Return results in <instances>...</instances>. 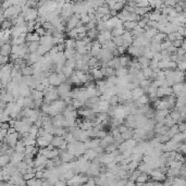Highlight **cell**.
Wrapping results in <instances>:
<instances>
[{"label":"cell","mask_w":186,"mask_h":186,"mask_svg":"<svg viewBox=\"0 0 186 186\" xmlns=\"http://www.w3.org/2000/svg\"><path fill=\"white\" fill-rule=\"evenodd\" d=\"M147 26L149 27V28H153V30H157V28H158V26H159V24H158V22L149 21L147 23Z\"/></svg>","instance_id":"cell-48"},{"label":"cell","mask_w":186,"mask_h":186,"mask_svg":"<svg viewBox=\"0 0 186 186\" xmlns=\"http://www.w3.org/2000/svg\"><path fill=\"white\" fill-rule=\"evenodd\" d=\"M25 145L23 144V141H21V139H19L18 141V143L15 144V146H14V151L15 153H25Z\"/></svg>","instance_id":"cell-20"},{"label":"cell","mask_w":186,"mask_h":186,"mask_svg":"<svg viewBox=\"0 0 186 186\" xmlns=\"http://www.w3.org/2000/svg\"><path fill=\"white\" fill-rule=\"evenodd\" d=\"M137 26V22H123V28L125 32H132Z\"/></svg>","instance_id":"cell-21"},{"label":"cell","mask_w":186,"mask_h":186,"mask_svg":"<svg viewBox=\"0 0 186 186\" xmlns=\"http://www.w3.org/2000/svg\"><path fill=\"white\" fill-rule=\"evenodd\" d=\"M64 45H65V48H68V49H75L76 48L75 40H73V39H68L66 38L65 40H64Z\"/></svg>","instance_id":"cell-36"},{"label":"cell","mask_w":186,"mask_h":186,"mask_svg":"<svg viewBox=\"0 0 186 186\" xmlns=\"http://www.w3.org/2000/svg\"><path fill=\"white\" fill-rule=\"evenodd\" d=\"M149 7V1L143 0V1H136V8H147Z\"/></svg>","instance_id":"cell-41"},{"label":"cell","mask_w":186,"mask_h":186,"mask_svg":"<svg viewBox=\"0 0 186 186\" xmlns=\"http://www.w3.org/2000/svg\"><path fill=\"white\" fill-rule=\"evenodd\" d=\"M148 179H149V175H148L147 173H141L139 175H138V177L136 179V183H141V184H144L146 183L148 181Z\"/></svg>","instance_id":"cell-33"},{"label":"cell","mask_w":186,"mask_h":186,"mask_svg":"<svg viewBox=\"0 0 186 186\" xmlns=\"http://www.w3.org/2000/svg\"><path fill=\"white\" fill-rule=\"evenodd\" d=\"M124 28L123 27H119V28H112V31L110 32L111 33V36L112 37H119V36H122L124 34Z\"/></svg>","instance_id":"cell-29"},{"label":"cell","mask_w":186,"mask_h":186,"mask_svg":"<svg viewBox=\"0 0 186 186\" xmlns=\"http://www.w3.org/2000/svg\"><path fill=\"white\" fill-rule=\"evenodd\" d=\"M126 4V1H117V2L114 3L113 6L110 8V10H113V11H115V12H121L122 10H123L124 6Z\"/></svg>","instance_id":"cell-15"},{"label":"cell","mask_w":186,"mask_h":186,"mask_svg":"<svg viewBox=\"0 0 186 186\" xmlns=\"http://www.w3.org/2000/svg\"><path fill=\"white\" fill-rule=\"evenodd\" d=\"M186 54V51L184 50V49L182 48H177L176 51H175V54H176L177 57H181V56H185Z\"/></svg>","instance_id":"cell-51"},{"label":"cell","mask_w":186,"mask_h":186,"mask_svg":"<svg viewBox=\"0 0 186 186\" xmlns=\"http://www.w3.org/2000/svg\"><path fill=\"white\" fill-rule=\"evenodd\" d=\"M12 26H13L12 22L10 21V20H4V21H2L1 25H0V30L1 31H9Z\"/></svg>","instance_id":"cell-30"},{"label":"cell","mask_w":186,"mask_h":186,"mask_svg":"<svg viewBox=\"0 0 186 186\" xmlns=\"http://www.w3.org/2000/svg\"><path fill=\"white\" fill-rule=\"evenodd\" d=\"M118 129H119V132H120V134H123V133H125L127 129H129V127L127 126H125L124 124H122V125H120L119 127H118Z\"/></svg>","instance_id":"cell-52"},{"label":"cell","mask_w":186,"mask_h":186,"mask_svg":"<svg viewBox=\"0 0 186 186\" xmlns=\"http://www.w3.org/2000/svg\"><path fill=\"white\" fill-rule=\"evenodd\" d=\"M144 33H145L144 28L136 26L135 28H134V30H133L132 32H131V35H132L133 38L135 39V38H138V37H141V35H144Z\"/></svg>","instance_id":"cell-19"},{"label":"cell","mask_w":186,"mask_h":186,"mask_svg":"<svg viewBox=\"0 0 186 186\" xmlns=\"http://www.w3.org/2000/svg\"><path fill=\"white\" fill-rule=\"evenodd\" d=\"M64 143H65V141H64V138H63L62 136H54L50 144L52 145L54 148H59L61 145H63Z\"/></svg>","instance_id":"cell-9"},{"label":"cell","mask_w":186,"mask_h":186,"mask_svg":"<svg viewBox=\"0 0 186 186\" xmlns=\"http://www.w3.org/2000/svg\"><path fill=\"white\" fill-rule=\"evenodd\" d=\"M75 64H76V61L74 60V59H69V60H66L65 61V64L64 65L68 66V68H70V69H72V70H75Z\"/></svg>","instance_id":"cell-38"},{"label":"cell","mask_w":186,"mask_h":186,"mask_svg":"<svg viewBox=\"0 0 186 186\" xmlns=\"http://www.w3.org/2000/svg\"><path fill=\"white\" fill-rule=\"evenodd\" d=\"M9 61H10L9 57H3V56L0 54V66H3V65H6V64H8Z\"/></svg>","instance_id":"cell-43"},{"label":"cell","mask_w":186,"mask_h":186,"mask_svg":"<svg viewBox=\"0 0 186 186\" xmlns=\"http://www.w3.org/2000/svg\"><path fill=\"white\" fill-rule=\"evenodd\" d=\"M163 6L174 8V7L176 6V1H175V0H168V1H164V2H163Z\"/></svg>","instance_id":"cell-47"},{"label":"cell","mask_w":186,"mask_h":186,"mask_svg":"<svg viewBox=\"0 0 186 186\" xmlns=\"http://www.w3.org/2000/svg\"><path fill=\"white\" fill-rule=\"evenodd\" d=\"M96 40H97V42H99L100 45H102V44H103V42H106V40H105V37L102 36V34H100V33L98 34V36H97Z\"/></svg>","instance_id":"cell-53"},{"label":"cell","mask_w":186,"mask_h":186,"mask_svg":"<svg viewBox=\"0 0 186 186\" xmlns=\"http://www.w3.org/2000/svg\"><path fill=\"white\" fill-rule=\"evenodd\" d=\"M133 136H134V129H129L125 133L121 134V138H122L123 141L131 139V138H133Z\"/></svg>","instance_id":"cell-27"},{"label":"cell","mask_w":186,"mask_h":186,"mask_svg":"<svg viewBox=\"0 0 186 186\" xmlns=\"http://www.w3.org/2000/svg\"><path fill=\"white\" fill-rule=\"evenodd\" d=\"M149 68L153 70V71H155V70L158 69V61L151 59V60L149 61Z\"/></svg>","instance_id":"cell-46"},{"label":"cell","mask_w":186,"mask_h":186,"mask_svg":"<svg viewBox=\"0 0 186 186\" xmlns=\"http://www.w3.org/2000/svg\"><path fill=\"white\" fill-rule=\"evenodd\" d=\"M35 33H36L39 37H42V36H45V35H46V31H45V28H44V27L40 26V27H38V28H36V30H35Z\"/></svg>","instance_id":"cell-44"},{"label":"cell","mask_w":186,"mask_h":186,"mask_svg":"<svg viewBox=\"0 0 186 186\" xmlns=\"http://www.w3.org/2000/svg\"><path fill=\"white\" fill-rule=\"evenodd\" d=\"M19 141V134L16 132L13 134H7L6 138H4V143H6L10 148H14L15 144Z\"/></svg>","instance_id":"cell-3"},{"label":"cell","mask_w":186,"mask_h":186,"mask_svg":"<svg viewBox=\"0 0 186 186\" xmlns=\"http://www.w3.org/2000/svg\"><path fill=\"white\" fill-rule=\"evenodd\" d=\"M171 141H173L174 143H176V144H179V143H184V141H185V133H177V134H175V135L171 138Z\"/></svg>","instance_id":"cell-22"},{"label":"cell","mask_w":186,"mask_h":186,"mask_svg":"<svg viewBox=\"0 0 186 186\" xmlns=\"http://www.w3.org/2000/svg\"><path fill=\"white\" fill-rule=\"evenodd\" d=\"M23 15H24L25 22L36 21L37 18H38V11H37V9H28L26 12L23 13Z\"/></svg>","instance_id":"cell-4"},{"label":"cell","mask_w":186,"mask_h":186,"mask_svg":"<svg viewBox=\"0 0 186 186\" xmlns=\"http://www.w3.org/2000/svg\"><path fill=\"white\" fill-rule=\"evenodd\" d=\"M141 71L143 72V74H144V76L146 77V80H149L150 75H151V73H153V70H151L149 66H148V68H145V69L141 70Z\"/></svg>","instance_id":"cell-39"},{"label":"cell","mask_w":186,"mask_h":186,"mask_svg":"<svg viewBox=\"0 0 186 186\" xmlns=\"http://www.w3.org/2000/svg\"><path fill=\"white\" fill-rule=\"evenodd\" d=\"M107 65H108V68H112L113 70H119L120 68H122V66L120 65V61H119V57H114L112 60H110L108 63H107Z\"/></svg>","instance_id":"cell-10"},{"label":"cell","mask_w":186,"mask_h":186,"mask_svg":"<svg viewBox=\"0 0 186 186\" xmlns=\"http://www.w3.org/2000/svg\"><path fill=\"white\" fill-rule=\"evenodd\" d=\"M122 38H123L124 42H129L131 45H132L133 40H134V38H133L132 35H131V32H124V34L122 35Z\"/></svg>","instance_id":"cell-35"},{"label":"cell","mask_w":186,"mask_h":186,"mask_svg":"<svg viewBox=\"0 0 186 186\" xmlns=\"http://www.w3.org/2000/svg\"><path fill=\"white\" fill-rule=\"evenodd\" d=\"M127 74H129V70H127V68H120L119 70L115 71V76H117L118 78L124 77V76H126Z\"/></svg>","instance_id":"cell-26"},{"label":"cell","mask_w":186,"mask_h":186,"mask_svg":"<svg viewBox=\"0 0 186 186\" xmlns=\"http://www.w3.org/2000/svg\"><path fill=\"white\" fill-rule=\"evenodd\" d=\"M100 49H101V45H100L97 40H94L93 45H92V49H90V51H89L90 56H92V57H96L97 54H98V52L100 51Z\"/></svg>","instance_id":"cell-8"},{"label":"cell","mask_w":186,"mask_h":186,"mask_svg":"<svg viewBox=\"0 0 186 186\" xmlns=\"http://www.w3.org/2000/svg\"><path fill=\"white\" fill-rule=\"evenodd\" d=\"M185 68H186V61H179V62H176V70L184 72Z\"/></svg>","instance_id":"cell-40"},{"label":"cell","mask_w":186,"mask_h":186,"mask_svg":"<svg viewBox=\"0 0 186 186\" xmlns=\"http://www.w3.org/2000/svg\"><path fill=\"white\" fill-rule=\"evenodd\" d=\"M10 163V157L7 155H0V168L3 169Z\"/></svg>","instance_id":"cell-24"},{"label":"cell","mask_w":186,"mask_h":186,"mask_svg":"<svg viewBox=\"0 0 186 186\" xmlns=\"http://www.w3.org/2000/svg\"><path fill=\"white\" fill-rule=\"evenodd\" d=\"M177 127H179V132L180 133H185V131H186L185 122H181V123H179L177 124Z\"/></svg>","instance_id":"cell-49"},{"label":"cell","mask_w":186,"mask_h":186,"mask_svg":"<svg viewBox=\"0 0 186 186\" xmlns=\"http://www.w3.org/2000/svg\"><path fill=\"white\" fill-rule=\"evenodd\" d=\"M39 38H40V37H39L35 32H34V33H27L26 36H25L26 42H38Z\"/></svg>","instance_id":"cell-13"},{"label":"cell","mask_w":186,"mask_h":186,"mask_svg":"<svg viewBox=\"0 0 186 186\" xmlns=\"http://www.w3.org/2000/svg\"><path fill=\"white\" fill-rule=\"evenodd\" d=\"M96 12L100 13V14H102V15H110V9H109L108 7L106 6L105 3H103V6L99 7V8H97Z\"/></svg>","instance_id":"cell-28"},{"label":"cell","mask_w":186,"mask_h":186,"mask_svg":"<svg viewBox=\"0 0 186 186\" xmlns=\"http://www.w3.org/2000/svg\"><path fill=\"white\" fill-rule=\"evenodd\" d=\"M131 58L129 57V56H120L119 57V61H120V65L122 66V68H129V62H131Z\"/></svg>","instance_id":"cell-16"},{"label":"cell","mask_w":186,"mask_h":186,"mask_svg":"<svg viewBox=\"0 0 186 186\" xmlns=\"http://www.w3.org/2000/svg\"><path fill=\"white\" fill-rule=\"evenodd\" d=\"M58 50H59V52H63V51L65 50V45H64V42L63 44H60V45L57 46Z\"/></svg>","instance_id":"cell-56"},{"label":"cell","mask_w":186,"mask_h":186,"mask_svg":"<svg viewBox=\"0 0 186 186\" xmlns=\"http://www.w3.org/2000/svg\"><path fill=\"white\" fill-rule=\"evenodd\" d=\"M52 138H54V136L51 135V134H48V133H47L45 136L36 138V145L39 148H46L51 143Z\"/></svg>","instance_id":"cell-2"},{"label":"cell","mask_w":186,"mask_h":186,"mask_svg":"<svg viewBox=\"0 0 186 186\" xmlns=\"http://www.w3.org/2000/svg\"><path fill=\"white\" fill-rule=\"evenodd\" d=\"M117 51H118V54H119V56H124L125 52H126V50L123 48V47H118Z\"/></svg>","instance_id":"cell-54"},{"label":"cell","mask_w":186,"mask_h":186,"mask_svg":"<svg viewBox=\"0 0 186 186\" xmlns=\"http://www.w3.org/2000/svg\"><path fill=\"white\" fill-rule=\"evenodd\" d=\"M11 49H12V45L11 44H4L0 47V54L3 57H9L11 54Z\"/></svg>","instance_id":"cell-6"},{"label":"cell","mask_w":186,"mask_h":186,"mask_svg":"<svg viewBox=\"0 0 186 186\" xmlns=\"http://www.w3.org/2000/svg\"><path fill=\"white\" fill-rule=\"evenodd\" d=\"M23 108L34 109V101L31 97H25V98H23Z\"/></svg>","instance_id":"cell-25"},{"label":"cell","mask_w":186,"mask_h":186,"mask_svg":"<svg viewBox=\"0 0 186 186\" xmlns=\"http://www.w3.org/2000/svg\"><path fill=\"white\" fill-rule=\"evenodd\" d=\"M101 48L102 49H106V50L110 51V52H113V51L117 50V46L114 45L112 40H108V42H105L103 44L101 45Z\"/></svg>","instance_id":"cell-11"},{"label":"cell","mask_w":186,"mask_h":186,"mask_svg":"<svg viewBox=\"0 0 186 186\" xmlns=\"http://www.w3.org/2000/svg\"><path fill=\"white\" fill-rule=\"evenodd\" d=\"M22 141H23V144L25 145V147L26 146H35L36 145V138L33 137V136L28 135L27 137L23 138V139H21Z\"/></svg>","instance_id":"cell-17"},{"label":"cell","mask_w":186,"mask_h":186,"mask_svg":"<svg viewBox=\"0 0 186 186\" xmlns=\"http://www.w3.org/2000/svg\"><path fill=\"white\" fill-rule=\"evenodd\" d=\"M98 34H99V32H98L96 28H93V30H90V31H87V32H86V36L88 37V38L92 40V42H94V40H96L97 36H98Z\"/></svg>","instance_id":"cell-23"},{"label":"cell","mask_w":186,"mask_h":186,"mask_svg":"<svg viewBox=\"0 0 186 186\" xmlns=\"http://www.w3.org/2000/svg\"><path fill=\"white\" fill-rule=\"evenodd\" d=\"M21 74L23 76H33V68L26 65L25 68L21 69Z\"/></svg>","instance_id":"cell-31"},{"label":"cell","mask_w":186,"mask_h":186,"mask_svg":"<svg viewBox=\"0 0 186 186\" xmlns=\"http://www.w3.org/2000/svg\"><path fill=\"white\" fill-rule=\"evenodd\" d=\"M26 46L28 54H35L38 50L39 44L38 42H26Z\"/></svg>","instance_id":"cell-18"},{"label":"cell","mask_w":186,"mask_h":186,"mask_svg":"<svg viewBox=\"0 0 186 186\" xmlns=\"http://www.w3.org/2000/svg\"><path fill=\"white\" fill-rule=\"evenodd\" d=\"M131 94H132V99L135 101V100L139 99L141 96H144V95H146V94L144 93V90L141 89V87H136V88H134V89L131 92Z\"/></svg>","instance_id":"cell-7"},{"label":"cell","mask_w":186,"mask_h":186,"mask_svg":"<svg viewBox=\"0 0 186 186\" xmlns=\"http://www.w3.org/2000/svg\"><path fill=\"white\" fill-rule=\"evenodd\" d=\"M126 52H127L129 56H132L134 59H137L138 57H141V56H139V49H138V47L131 46V47H129V48L126 49Z\"/></svg>","instance_id":"cell-12"},{"label":"cell","mask_w":186,"mask_h":186,"mask_svg":"<svg viewBox=\"0 0 186 186\" xmlns=\"http://www.w3.org/2000/svg\"><path fill=\"white\" fill-rule=\"evenodd\" d=\"M0 7H1V2H0Z\"/></svg>","instance_id":"cell-57"},{"label":"cell","mask_w":186,"mask_h":186,"mask_svg":"<svg viewBox=\"0 0 186 186\" xmlns=\"http://www.w3.org/2000/svg\"><path fill=\"white\" fill-rule=\"evenodd\" d=\"M30 97L33 99V101H35V100H38V99H44V94H42V92H38V90H36V89H32L31 90Z\"/></svg>","instance_id":"cell-14"},{"label":"cell","mask_w":186,"mask_h":186,"mask_svg":"<svg viewBox=\"0 0 186 186\" xmlns=\"http://www.w3.org/2000/svg\"><path fill=\"white\" fill-rule=\"evenodd\" d=\"M109 105H110V107H117L118 105H119V97H118V95H113V96L110 97V99L108 100Z\"/></svg>","instance_id":"cell-34"},{"label":"cell","mask_w":186,"mask_h":186,"mask_svg":"<svg viewBox=\"0 0 186 186\" xmlns=\"http://www.w3.org/2000/svg\"><path fill=\"white\" fill-rule=\"evenodd\" d=\"M48 81H49V85L52 87H58L59 85H61V82L58 77L57 73H51L48 76Z\"/></svg>","instance_id":"cell-5"},{"label":"cell","mask_w":186,"mask_h":186,"mask_svg":"<svg viewBox=\"0 0 186 186\" xmlns=\"http://www.w3.org/2000/svg\"><path fill=\"white\" fill-rule=\"evenodd\" d=\"M176 33H177V34H180L181 36L185 37V34H186L185 26H180V27H177V30H176Z\"/></svg>","instance_id":"cell-50"},{"label":"cell","mask_w":186,"mask_h":186,"mask_svg":"<svg viewBox=\"0 0 186 186\" xmlns=\"http://www.w3.org/2000/svg\"><path fill=\"white\" fill-rule=\"evenodd\" d=\"M75 49H68L65 48V50L63 51V56H64V58H65L66 60H69V59H72L73 57H74L75 54Z\"/></svg>","instance_id":"cell-32"},{"label":"cell","mask_w":186,"mask_h":186,"mask_svg":"<svg viewBox=\"0 0 186 186\" xmlns=\"http://www.w3.org/2000/svg\"><path fill=\"white\" fill-rule=\"evenodd\" d=\"M153 60H156V61H161V54H160V52H158V54H153Z\"/></svg>","instance_id":"cell-55"},{"label":"cell","mask_w":186,"mask_h":186,"mask_svg":"<svg viewBox=\"0 0 186 186\" xmlns=\"http://www.w3.org/2000/svg\"><path fill=\"white\" fill-rule=\"evenodd\" d=\"M100 34H102V36L105 37L106 42H108V40H111V39H112L111 33H110L109 31H103V32H102V33H100Z\"/></svg>","instance_id":"cell-45"},{"label":"cell","mask_w":186,"mask_h":186,"mask_svg":"<svg viewBox=\"0 0 186 186\" xmlns=\"http://www.w3.org/2000/svg\"><path fill=\"white\" fill-rule=\"evenodd\" d=\"M112 42H113L114 45L118 47H122V45H123V38H122V36H119V37H112Z\"/></svg>","instance_id":"cell-37"},{"label":"cell","mask_w":186,"mask_h":186,"mask_svg":"<svg viewBox=\"0 0 186 186\" xmlns=\"http://www.w3.org/2000/svg\"><path fill=\"white\" fill-rule=\"evenodd\" d=\"M170 46H171V42H169V40L165 39V40H163V42L160 44V49H161V50H167Z\"/></svg>","instance_id":"cell-42"},{"label":"cell","mask_w":186,"mask_h":186,"mask_svg":"<svg viewBox=\"0 0 186 186\" xmlns=\"http://www.w3.org/2000/svg\"><path fill=\"white\" fill-rule=\"evenodd\" d=\"M57 90H58V95H59V99L63 100L66 97H70V93L72 90V86L63 83V84L59 85L57 87Z\"/></svg>","instance_id":"cell-1"}]
</instances>
